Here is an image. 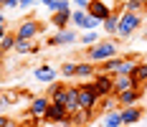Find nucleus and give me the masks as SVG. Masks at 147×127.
Returning <instances> with one entry per match:
<instances>
[{
    "mask_svg": "<svg viewBox=\"0 0 147 127\" xmlns=\"http://www.w3.org/2000/svg\"><path fill=\"white\" fill-rule=\"evenodd\" d=\"M30 51H33V43H30V41H23V38H18V43H15V54L26 56V54H30Z\"/></svg>",
    "mask_w": 147,
    "mask_h": 127,
    "instance_id": "393cba45",
    "label": "nucleus"
},
{
    "mask_svg": "<svg viewBox=\"0 0 147 127\" xmlns=\"http://www.w3.org/2000/svg\"><path fill=\"white\" fill-rule=\"evenodd\" d=\"M127 89H140L132 76H114V94H122Z\"/></svg>",
    "mask_w": 147,
    "mask_h": 127,
    "instance_id": "f3484780",
    "label": "nucleus"
},
{
    "mask_svg": "<svg viewBox=\"0 0 147 127\" xmlns=\"http://www.w3.org/2000/svg\"><path fill=\"white\" fill-rule=\"evenodd\" d=\"M3 104H5V94H0V107H3Z\"/></svg>",
    "mask_w": 147,
    "mask_h": 127,
    "instance_id": "473e14b6",
    "label": "nucleus"
},
{
    "mask_svg": "<svg viewBox=\"0 0 147 127\" xmlns=\"http://www.w3.org/2000/svg\"><path fill=\"white\" fill-rule=\"evenodd\" d=\"M102 127H124V120H122V109H112V112L102 114Z\"/></svg>",
    "mask_w": 147,
    "mask_h": 127,
    "instance_id": "4468645a",
    "label": "nucleus"
},
{
    "mask_svg": "<svg viewBox=\"0 0 147 127\" xmlns=\"http://www.w3.org/2000/svg\"><path fill=\"white\" fill-rule=\"evenodd\" d=\"M112 13H114V10H112L104 0H91V3H89V15H94V18H96V20H102V23H104Z\"/></svg>",
    "mask_w": 147,
    "mask_h": 127,
    "instance_id": "1a4fd4ad",
    "label": "nucleus"
},
{
    "mask_svg": "<svg viewBox=\"0 0 147 127\" xmlns=\"http://www.w3.org/2000/svg\"><path fill=\"white\" fill-rule=\"evenodd\" d=\"M114 97H117V104H119V107H132V104H137V102H140L142 89H127V92L114 94Z\"/></svg>",
    "mask_w": 147,
    "mask_h": 127,
    "instance_id": "f8f14e48",
    "label": "nucleus"
},
{
    "mask_svg": "<svg viewBox=\"0 0 147 127\" xmlns=\"http://www.w3.org/2000/svg\"><path fill=\"white\" fill-rule=\"evenodd\" d=\"M91 112L94 109H79V112H74L71 114V127H81L86 122H91Z\"/></svg>",
    "mask_w": 147,
    "mask_h": 127,
    "instance_id": "412c9836",
    "label": "nucleus"
},
{
    "mask_svg": "<svg viewBox=\"0 0 147 127\" xmlns=\"http://www.w3.org/2000/svg\"><path fill=\"white\" fill-rule=\"evenodd\" d=\"M81 43H86L89 46H94V43H99V36H96V31H84V36H81Z\"/></svg>",
    "mask_w": 147,
    "mask_h": 127,
    "instance_id": "bb28decb",
    "label": "nucleus"
},
{
    "mask_svg": "<svg viewBox=\"0 0 147 127\" xmlns=\"http://www.w3.org/2000/svg\"><path fill=\"white\" fill-rule=\"evenodd\" d=\"M96 74H99L96 64H91V61H79V66H76V79H86V81H91Z\"/></svg>",
    "mask_w": 147,
    "mask_h": 127,
    "instance_id": "ddd939ff",
    "label": "nucleus"
},
{
    "mask_svg": "<svg viewBox=\"0 0 147 127\" xmlns=\"http://www.w3.org/2000/svg\"><path fill=\"white\" fill-rule=\"evenodd\" d=\"M104 3H107V0H104Z\"/></svg>",
    "mask_w": 147,
    "mask_h": 127,
    "instance_id": "4c0bfd02",
    "label": "nucleus"
},
{
    "mask_svg": "<svg viewBox=\"0 0 147 127\" xmlns=\"http://www.w3.org/2000/svg\"><path fill=\"white\" fill-rule=\"evenodd\" d=\"M48 109H51V99H48V94L33 97V99H30V104H28V112L36 114V117H41V120L48 114Z\"/></svg>",
    "mask_w": 147,
    "mask_h": 127,
    "instance_id": "0eeeda50",
    "label": "nucleus"
},
{
    "mask_svg": "<svg viewBox=\"0 0 147 127\" xmlns=\"http://www.w3.org/2000/svg\"><path fill=\"white\" fill-rule=\"evenodd\" d=\"M145 38H147V28H145Z\"/></svg>",
    "mask_w": 147,
    "mask_h": 127,
    "instance_id": "f704fd0d",
    "label": "nucleus"
},
{
    "mask_svg": "<svg viewBox=\"0 0 147 127\" xmlns=\"http://www.w3.org/2000/svg\"><path fill=\"white\" fill-rule=\"evenodd\" d=\"M145 112H147V107H145Z\"/></svg>",
    "mask_w": 147,
    "mask_h": 127,
    "instance_id": "e433bc0d",
    "label": "nucleus"
},
{
    "mask_svg": "<svg viewBox=\"0 0 147 127\" xmlns=\"http://www.w3.org/2000/svg\"><path fill=\"white\" fill-rule=\"evenodd\" d=\"M99 92H96V86H94V79L86 81V84H79V104H81V109H94L96 104H99Z\"/></svg>",
    "mask_w": 147,
    "mask_h": 127,
    "instance_id": "7ed1b4c3",
    "label": "nucleus"
},
{
    "mask_svg": "<svg viewBox=\"0 0 147 127\" xmlns=\"http://www.w3.org/2000/svg\"><path fill=\"white\" fill-rule=\"evenodd\" d=\"M71 23V13H53L51 15V26L56 31H66Z\"/></svg>",
    "mask_w": 147,
    "mask_h": 127,
    "instance_id": "aec40b11",
    "label": "nucleus"
},
{
    "mask_svg": "<svg viewBox=\"0 0 147 127\" xmlns=\"http://www.w3.org/2000/svg\"><path fill=\"white\" fill-rule=\"evenodd\" d=\"M142 114H145V107H140V104L122 107V120H124V125H134V122H140Z\"/></svg>",
    "mask_w": 147,
    "mask_h": 127,
    "instance_id": "9b49d317",
    "label": "nucleus"
},
{
    "mask_svg": "<svg viewBox=\"0 0 147 127\" xmlns=\"http://www.w3.org/2000/svg\"><path fill=\"white\" fill-rule=\"evenodd\" d=\"M94 86H96V92H99V97L107 99V97H114V76L112 74H96L94 76Z\"/></svg>",
    "mask_w": 147,
    "mask_h": 127,
    "instance_id": "423d86ee",
    "label": "nucleus"
},
{
    "mask_svg": "<svg viewBox=\"0 0 147 127\" xmlns=\"http://www.w3.org/2000/svg\"><path fill=\"white\" fill-rule=\"evenodd\" d=\"M36 3H41V0H20V8H23V10H28V8H33Z\"/></svg>",
    "mask_w": 147,
    "mask_h": 127,
    "instance_id": "c756f323",
    "label": "nucleus"
},
{
    "mask_svg": "<svg viewBox=\"0 0 147 127\" xmlns=\"http://www.w3.org/2000/svg\"><path fill=\"white\" fill-rule=\"evenodd\" d=\"M114 56H117V41H112V38H102L99 43L86 48V61L91 64H104Z\"/></svg>",
    "mask_w": 147,
    "mask_h": 127,
    "instance_id": "f257e3e1",
    "label": "nucleus"
},
{
    "mask_svg": "<svg viewBox=\"0 0 147 127\" xmlns=\"http://www.w3.org/2000/svg\"><path fill=\"white\" fill-rule=\"evenodd\" d=\"M43 31V26L38 23V20H33V18H26L23 23H18V28H15V36L18 38H23V41H33L38 33Z\"/></svg>",
    "mask_w": 147,
    "mask_h": 127,
    "instance_id": "39448f33",
    "label": "nucleus"
},
{
    "mask_svg": "<svg viewBox=\"0 0 147 127\" xmlns=\"http://www.w3.org/2000/svg\"><path fill=\"white\" fill-rule=\"evenodd\" d=\"M147 5L145 3H142V0H124V3H122V10H127V13H142V10H145Z\"/></svg>",
    "mask_w": 147,
    "mask_h": 127,
    "instance_id": "5701e85b",
    "label": "nucleus"
},
{
    "mask_svg": "<svg viewBox=\"0 0 147 127\" xmlns=\"http://www.w3.org/2000/svg\"><path fill=\"white\" fill-rule=\"evenodd\" d=\"M66 94H69V84H61V81H53L48 86V99L53 104H63L66 102Z\"/></svg>",
    "mask_w": 147,
    "mask_h": 127,
    "instance_id": "9d476101",
    "label": "nucleus"
},
{
    "mask_svg": "<svg viewBox=\"0 0 147 127\" xmlns=\"http://www.w3.org/2000/svg\"><path fill=\"white\" fill-rule=\"evenodd\" d=\"M63 104H66V109H69L71 114L81 109V104H79V86L69 84V94H66V102H63Z\"/></svg>",
    "mask_w": 147,
    "mask_h": 127,
    "instance_id": "dca6fc26",
    "label": "nucleus"
},
{
    "mask_svg": "<svg viewBox=\"0 0 147 127\" xmlns=\"http://www.w3.org/2000/svg\"><path fill=\"white\" fill-rule=\"evenodd\" d=\"M0 127H20L15 122L13 117H5V114H0Z\"/></svg>",
    "mask_w": 147,
    "mask_h": 127,
    "instance_id": "cd10ccee",
    "label": "nucleus"
},
{
    "mask_svg": "<svg viewBox=\"0 0 147 127\" xmlns=\"http://www.w3.org/2000/svg\"><path fill=\"white\" fill-rule=\"evenodd\" d=\"M8 33V28H5V13H0V38Z\"/></svg>",
    "mask_w": 147,
    "mask_h": 127,
    "instance_id": "7c9ffc66",
    "label": "nucleus"
},
{
    "mask_svg": "<svg viewBox=\"0 0 147 127\" xmlns=\"http://www.w3.org/2000/svg\"><path fill=\"white\" fill-rule=\"evenodd\" d=\"M71 43H76V31L74 28L59 31L56 36H48L46 38V46H71Z\"/></svg>",
    "mask_w": 147,
    "mask_h": 127,
    "instance_id": "6e6552de",
    "label": "nucleus"
},
{
    "mask_svg": "<svg viewBox=\"0 0 147 127\" xmlns=\"http://www.w3.org/2000/svg\"><path fill=\"white\" fill-rule=\"evenodd\" d=\"M3 10H5V5H3V3H0V13H3Z\"/></svg>",
    "mask_w": 147,
    "mask_h": 127,
    "instance_id": "72a5a7b5",
    "label": "nucleus"
},
{
    "mask_svg": "<svg viewBox=\"0 0 147 127\" xmlns=\"http://www.w3.org/2000/svg\"><path fill=\"white\" fill-rule=\"evenodd\" d=\"M33 74H36V79H38V81H46V84H53V81H56V69H53L51 64H43V66H38Z\"/></svg>",
    "mask_w": 147,
    "mask_h": 127,
    "instance_id": "2eb2a0df",
    "label": "nucleus"
},
{
    "mask_svg": "<svg viewBox=\"0 0 147 127\" xmlns=\"http://www.w3.org/2000/svg\"><path fill=\"white\" fill-rule=\"evenodd\" d=\"M76 66H79V61H63L61 64V76L63 79H76Z\"/></svg>",
    "mask_w": 147,
    "mask_h": 127,
    "instance_id": "b1692460",
    "label": "nucleus"
},
{
    "mask_svg": "<svg viewBox=\"0 0 147 127\" xmlns=\"http://www.w3.org/2000/svg\"><path fill=\"white\" fill-rule=\"evenodd\" d=\"M71 3L79 8V10H86V13H89V3H91V0H71Z\"/></svg>",
    "mask_w": 147,
    "mask_h": 127,
    "instance_id": "c85d7f7f",
    "label": "nucleus"
},
{
    "mask_svg": "<svg viewBox=\"0 0 147 127\" xmlns=\"http://www.w3.org/2000/svg\"><path fill=\"white\" fill-rule=\"evenodd\" d=\"M140 28H142V15L127 13V10H122V13H119V31H117L119 38H132Z\"/></svg>",
    "mask_w": 147,
    "mask_h": 127,
    "instance_id": "f03ea898",
    "label": "nucleus"
},
{
    "mask_svg": "<svg viewBox=\"0 0 147 127\" xmlns=\"http://www.w3.org/2000/svg\"><path fill=\"white\" fill-rule=\"evenodd\" d=\"M51 10L53 13H71V0H56Z\"/></svg>",
    "mask_w": 147,
    "mask_h": 127,
    "instance_id": "a878e982",
    "label": "nucleus"
},
{
    "mask_svg": "<svg viewBox=\"0 0 147 127\" xmlns=\"http://www.w3.org/2000/svg\"><path fill=\"white\" fill-rule=\"evenodd\" d=\"M53 3L56 0H41V5H46V8H53Z\"/></svg>",
    "mask_w": 147,
    "mask_h": 127,
    "instance_id": "2f4dec72",
    "label": "nucleus"
},
{
    "mask_svg": "<svg viewBox=\"0 0 147 127\" xmlns=\"http://www.w3.org/2000/svg\"><path fill=\"white\" fill-rule=\"evenodd\" d=\"M132 79L137 81V86H140V89H142V86H147V61H140V64H137Z\"/></svg>",
    "mask_w": 147,
    "mask_h": 127,
    "instance_id": "4be33fe9",
    "label": "nucleus"
},
{
    "mask_svg": "<svg viewBox=\"0 0 147 127\" xmlns=\"http://www.w3.org/2000/svg\"><path fill=\"white\" fill-rule=\"evenodd\" d=\"M102 28H104V36H107V38L117 36V31H119V13H112V15L102 23Z\"/></svg>",
    "mask_w": 147,
    "mask_h": 127,
    "instance_id": "a211bd4d",
    "label": "nucleus"
},
{
    "mask_svg": "<svg viewBox=\"0 0 147 127\" xmlns=\"http://www.w3.org/2000/svg\"><path fill=\"white\" fill-rule=\"evenodd\" d=\"M142 3H145V5H147V0H142Z\"/></svg>",
    "mask_w": 147,
    "mask_h": 127,
    "instance_id": "c9c22d12",
    "label": "nucleus"
},
{
    "mask_svg": "<svg viewBox=\"0 0 147 127\" xmlns=\"http://www.w3.org/2000/svg\"><path fill=\"white\" fill-rule=\"evenodd\" d=\"M15 43H18V36L8 31V33L0 38V56H5L8 51H15Z\"/></svg>",
    "mask_w": 147,
    "mask_h": 127,
    "instance_id": "6ab92c4d",
    "label": "nucleus"
},
{
    "mask_svg": "<svg viewBox=\"0 0 147 127\" xmlns=\"http://www.w3.org/2000/svg\"><path fill=\"white\" fill-rule=\"evenodd\" d=\"M71 26H76V28H81V31H96L102 26V20H96L86 10H71Z\"/></svg>",
    "mask_w": 147,
    "mask_h": 127,
    "instance_id": "20e7f679",
    "label": "nucleus"
}]
</instances>
